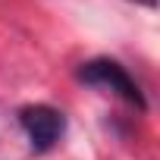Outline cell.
<instances>
[{"label": "cell", "instance_id": "obj_1", "mask_svg": "<svg viewBox=\"0 0 160 160\" xmlns=\"http://www.w3.org/2000/svg\"><path fill=\"white\" fill-rule=\"evenodd\" d=\"M78 78H82L85 85H94V88H101V91H110V94L122 98L126 104L144 110V94H141L138 82L126 72V66L116 63V60H107V57L88 60V63L78 66Z\"/></svg>", "mask_w": 160, "mask_h": 160}, {"label": "cell", "instance_id": "obj_2", "mask_svg": "<svg viewBox=\"0 0 160 160\" xmlns=\"http://www.w3.org/2000/svg\"><path fill=\"white\" fill-rule=\"evenodd\" d=\"M19 122H22V129H25L28 144H32L35 154L50 151V148L63 138V132H66V116H63L60 110L47 107V104L22 107V110H19Z\"/></svg>", "mask_w": 160, "mask_h": 160}, {"label": "cell", "instance_id": "obj_3", "mask_svg": "<svg viewBox=\"0 0 160 160\" xmlns=\"http://www.w3.org/2000/svg\"><path fill=\"white\" fill-rule=\"evenodd\" d=\"M132 3H141V7H157V0H132Z\"/></svg>", "mask_w": 160, "mask_h": 160}]
</instances>
